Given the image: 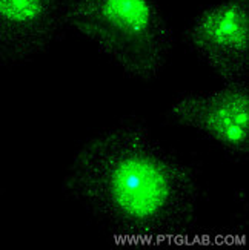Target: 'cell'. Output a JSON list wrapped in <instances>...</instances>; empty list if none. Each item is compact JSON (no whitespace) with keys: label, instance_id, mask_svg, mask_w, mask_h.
<instances>
[{"label":"cell","instance_id":"1","mask_svg":"<svg viewBox=\"0 0 249 250\" xmlns=\"http://www.w3.org/2000/svg\"><path fill=\"white\" fill-rule=\"evenodd\" d=\"M63 192L118 230L160 238L192 229L200 183L143 122L128 120L85 141Z\"/></svg>","mask_w":249,"mask_h":250},{"label":"cell","instance_id":"2","mask_svg":"<svg viewBox=\"0 0 249 250\" xmlns=\"http://www.w3.org/2000/svg\"><path fill=\"white\" fill-rule=\"evenodd\" d=\"M65 21L137 80L160 75L174 48L157 0H65Z\"/></svg>","mask_w":249,"mask_h":250},{"label":"cell","instance_id":"3","mask_svg":"<svg viewBox=\"0 0 249 250\" xmlns=\"http://www.w3.org/2000/svg\"><path fill=\"white\" fill-rule=\"evenodd\" d=\"M183 42L225 84H249L248 0H222L202 9Z\"/></svg>","mask_w":249,"mask_h":250},{"label":"cell","instance_id":"4","mask_svg":"<svg viewBox=\"0 0 249 250\" xmlns=\"http://www.w3.org/2000/svg\"><path fill=\"white\" fill-rule=\"evenodd\" d=\"M168 118L208 137L234 161L249 157V84L181 94L171 103Z\"/></svg>","mask_w":249,"mask_h":250},{"label":"cell","instance_id":"5","mask_svg":"<svg viewBox=\"0 0 249 250\" xmlns=\"http://www.w3.org/2000/svg\"><path fill=\"white\" fill-rule=\"evenodd\" d=\"M67 28L65 0H0V63L31 62Z\"/></svg>","mask_w":249,"mask_h":250}]
</instances>
